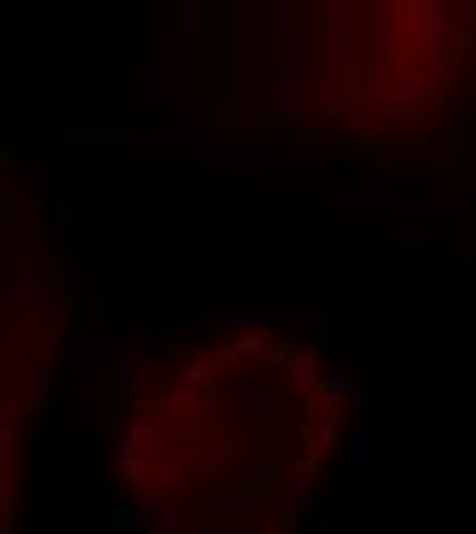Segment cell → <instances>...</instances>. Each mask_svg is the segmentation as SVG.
<instances>
[{"label":"cell","instance_id":"obj_22","mask_svg":"<svg viewBox=\"0 0 476 534\" xmlns=\"http://www.w3.org/2000/svg\"><path fill=\"white\" fill-rule=\"evenodd\" d=\"M304 407H309V415H312V419H337L341 403H337L333 395L325 391V383H320V386H312V391H309V403H304Z\"/></svg>","mask_w":476,"mask_h":534},{"label":"cell","instance_id":"obj_31","mask_svg":"<svg viewBox=\"0 0 476 534\" xmlns=\"http://www.w3.org/2000/svg\"><path fill=\"white\" fill-rule=\"evenodd\" d=\"M194 534H234V522H214V518H202Z\"/></svg>","mask_w":476,"mask_h":534},{"label":"cell","instance_id":"obj_27","mask_svg":"<svg viewBox=\"0 0 476 534\" xmlns=\"http://www.w3.org/2000/svg\"><path fill=\"white\" fill-rule=\"evenodd\" d=\"M128 45H132V42H128L124 33H119V37H103V62H119V66H124L128 58H132V53H128Z\"/></svg>","mask_w":476,"mask_h":534},{"label":"cell","instance_id":"obj_32","mask_svg":"<svg viewBox=\"0 0 476 534\" xmlns=\"http://www.w3.org/2000/svg\"><path fill=\"white\" fill-rule=\"evenodd\" d=\"M288 358H291V346H267V362L275 366V370H283V366H288Z\"/></svg>","mask_w":476,"mask_h":534},{"label":"cell","instance_id":"obj_13","mask_svg":"<svg viewBox=\"0 0 476 534\" xmlns=\"http://www.w3.org/2000/svg\"><path fill=\"white\" fill-rule=\"evenodd\" d=\"M140 436H136V427H132V419H124V427H119V444H115V464L124 472H132L136 469V453H140Z\"/></svg>","mask_w":476,"mask_h":534},{"label":"cell","instance_id":"obj_3","mask_svg":"<svg viewBox=\"0 0 476 534\" xmlns=\"http://www.w3.org/2000/svg\"><path fill=\"white\" fill-rule=\"evenodd\" d=\"M66 247L74 263L95 259V202L90 197H71L66 202Z\"/></svg>","mask_w":476,"mask_h":534},{"label":"cell","instance_id":"obj_9","mask_svg":"<svg viewBox=\"0 0 476 534\" xmlns=\"http://www.w3.org/2000/svg\"><path fill=\"white\" fill-rule=\"evenodd\" d=\"M283 378L296 386H320V349L317 346H291V358L283 366Z\"/></svg>","mask_w":476,"mask_h":534},{"label":"cell","instance_id":"obj_20","mask_svg":"<svg viewBox=\"0 0 476 534\" xmlns=\"http://www.w3.org/2000/svg\"><path fill=\"white\" fill-rule=\"evenodd\" d=\"M62 338H66L62 325H42V329H37V346H33V358H37V362H42V366L50 362V358L62 349Z\"/></svg>","mask_w":476,"mask_h":534},{"label":"cell","instance_id":"obj_16","mask_svg":"<svg viewBox=\"0 0 476 534\" xmlns=\"http://www.w3.org/2000/svg\"><path fill=\"white\" fill-rule=\"evenodd\" d=\"M341 436H345V419H341V415H337V419H325V424H317V427H309L312 456H317V453H325V448H333Z\"/></svg>","mask_w":476,"mask_h":534},{"label":"cell","instance_id":"obj_2","mask_svg":"<svg viewBox=\"0 0 476 534\" xmlns=\"http://www.w3.org/2000/svg\"><path fill=\"white\" fill-rule=\"evenodd\" d=\"M312 481H317V456H296V461L283 464L280 490H283V514H288V522H304V510L312 506L309 501Z\"/></svg>","mask_w":476,"mask_h":534},{"label":"cell","instance_id":"obj_10","mask_svg":"<svg viewBox=\"0 0 476 534\" xmlns=\"http://www.w3.org/2000/svg\"><path fill=\"white\" fill-rule=\"evenodd\" d=\"M168 346V325L165 320H136L128 329V354L144 358V354H157V349Z\"/></svg>","mask_w":476,"mask_h":534},{"label":"cell","instance_id":"obj_21","mask_svg":"<svg viewBox=\"0 0 476 534\" xmlns=\"http://www.w3.org/2000/svg\"><path fill=\"white\" fill-rule=\"evenodd\" d=\"M62 419L66 427H87L90 424V395H71V399H62Z\"/></svg>","mask_w":476,"mask_h":534},{"label":"cell","instance_id":"obj_35","mask_svg":"<svg viewBox=\"0 0 476 534\" xmlns=\"http://www.w3.org/2000/svg\"><path fill=\"white\" fill-rule=\"evenodd\" d=\"M0 534H17V530H13V522H5V526H0Z\"/></svg>","mask_w":476,"mask_h":534},{"label":"cell","instance_id":"obj_18","mask_svg":"<svg viewBox=\"0 0 476 534\" xmlns=\"http://www.w3.org/2000/svg\"><path fill=\"white\" fill-rule=\"evenodd\" d=\"M21 444H25L21 427H13V419H5V427H0V464L5 469H13L21 461Z\"/></svg>","mask_w":476,"mask_h":534},{"label":"cell","instance_id":"obj_12","mask_svg":"<svg viewBox=\"0 0 476 534\" xmlns=\"http://www.w3.org/2000/svg\"><path fill=\"white\" fill-rule=\"evenodd\" d=\"M66 140L74 148H90V152H103V148H128L136 144L128 132H66Z\"/></svg>","mask_w":476,"mask_h":534},{"label":"cell","instance_id":"obj_6","mask_svg":"<svg viewBox=\"0 0 476 534\" xmlns=\"http://www.w3.org/2000/svg\"><path fill=\"white\" fill-rule=\"evenodd\" d=\"M345 444H349V456L357 464H378L382 456H386V444H382L378 427L366 419L362 407L349 411V432H345Z\"/></svg>","mask_w":476,"mask_h":534},{"label":"cell","instance_id":"obj_7","mask_svg":"<svg viewBox=\"0 0 476 534\" xmlns=\"http://www.w3.org/2000/svg\"><path fill=\"white\" fill-rule=\"evenodd\" d=\"M398 99L411 107H427L435 103V91H440V82L448 79V66H427V71H414V66H403L398 71Z\"/></svg>","mask_w":476,"mask_h":534},{"label":"cell","instance_id":"obj_4","mask_svg":"<svg viewBox=\"0 0 476 534\" xmlns=\"http://www.w3.org/2000/svg\"><path fill=\"white\" fill-rule=\"evenodd\" d=\"M263 91H267V103H271L275 119H291L304 103V91L296 82V71L291 66H267L263 71Z\"/></svg>","mask_w":476,"mask_h":534},{"label":"cell","instance_id":"obj_11","mask_svg":"<svg viewBox=\"0 0 476 534\" xmlns=\"http://www.w3.org/2000/svg\"><path fill=\"white\" fill-rule=\"evenodd\" d=\"M194 477H197V485H202V490H210V485H222V481H234V485H238V481H243V464L230 461V456L205 453L202 461H197Z\"/></svg>","mask_w":476,"mask_h":534},{"label":"cell","instance_id":"obj_23","mask_svg":"<svg viewBox=\"0 0 476 534\" xmlns=\"http://www.w3.org/2000/svg\"><path fill=\"white\" fill-rule=\"evenodd\" d=\"M304 526H309V534H333V506L328 501H312L304 510Z\"/></svg>","mask_w":476,"mask_h":534},{"label":"cell","instance_id":"obj_5","mask_svg":"<svg viewBox=\"0 0 476 534\" xmlns=\"http://www.w3.org/2000/svg\"><path fill=\"white\" fill-rule=\"evenodd\" d=\"M53 288H58V280H53V267L45 263L42 255L29 259L17 276H13V296H17L25 309H37L42 300H50Z\"/></svg>","mask_w":476,"mask_h":534},{"label":"cell","instance_id":"obj_25","mask_svg":"<svg viewBox=\"0 0 476 534\" xmlns=\"http://www.w3.org/2000/svg\"><path fill=\"white\" fill-rule=\"evenodd\" d=\"M427 181H432L427 205H456V177H427Z\"/></svg>","mask_w":476,"mask_h":534},{"label":"cell","instance_id":"obj_17","mask_svg":"<svg viewBox=\"0 0 476 534\" xmlns=\"http://www.w3.org/2000/svg\"><path fill=\"white\" fill-rule=\"evenodd\" d=\"M181 383L197 386V391H205V386H214V362H210V358H197V354H189V358H186V366H181Z\"/></svg>","mask_w":476,"mask_h":534},{"label":"cell","instance_id":"obj_33","mask_svg":"<svg viewBox=\"0 0 476 534\" xmlns=\"http://www.w3.org/2000/svg\"><path fill=\"white\" fill-rule=\"evenodd\" d=\"M291 144H300L304 152H320L325 148V136H291Z\"/></svg>","mask_w":476,"mask_h":534},{"label":"cell","instance_id":"obj_15","mask_svg":"<svg viewBox=\"0 0 476 534\" xmlns=\"http://www.w3.org/2000/svg\"><path fill=\"white\" fill-rule=\"evenodd\" d=\"M325 66H328V71H345V66H362V58L349 50V42H345L341 33H328V42H325Z\"/></svg>","mask_w":476,"mask_h":534},{"label":"cell","instance_id":"obj_29","mask_svg":"<svg viewBox=\"0 0 476 534\" xmlns=\"http://www.w3.org/2000/svg\"><path fill=\"white\" fill-rule=\"evenodd\" d=\"M226 395H230V399H263L267 386L263 383H230Z\"/></svg>","mask_w":476,"mask_h":534},{"label":"cell","instance_id":"obj_34","mask_svg":"<svg viewBox=\"0 0 476 534\" xmlns=\"http://www.w3.org/2000/svg\"><path fill=\"white\" fill-rule=\"evenodd\" d=\"M42 534H71L66 526H58V522H50V526H42Z\"/></svg>","mask_w":476,"mask_h":534},{"label":"cell","instance_id":"obj_1","mask_svg":"<svg viewBox=\"0 0 476 534\" xmlns=\"http://www.w3.org/2000/svg\"><path fill=\"white\" fill-rule=\"evenodd\" d=\"M406 42L440 58V53H460L464 45H472V33L452 25V17L440 5L419 0V5H406Z\"/></svg>","mask_w":476,"mask_h":534},{"label":"cell","instance_id":"obj_19","mask_svg":"<svg viewBox=\"0 0 476 534\" xmlns=\"http://www.w3.org/2000/svg\"><path fill=\"white\" fill-rule=\"evenodd\" d=\"M99 526H124V530H136V526H144L140 506H132V501H115V506L99 518Z\"/></svg>","mask_w":476,"mask_h":534},{"label":"cell","instance_id":"obj_28","mask_svg":"<svg viewBox=\"0 0 476 534\" xmlns=\"http://www.w3.org/2000/svg\"><path fill=\"white\" fill-rule=\"evenodd\" d=\"M45 403H50V395H45V391L17 395V403H13V411H9V415H25V411H37V407H45Z\"/></svg>","mask_w":476,"mask_h":534},{"label":"cell","instance_id":"obj_26","mask_svg":"<svg viewBox=\"0 0 476 534\" xmlns=\"http://www.w3.org/2000/svg\"><path fill=\"white\" fill-rule=\"evenodd\" d=\"M176 33L186 37V42H194L197 37V5L194 0H186V5L176 9Z\"/></svg>","mask_w":476,"mask_h":534},{"label":"cell","instance_id":"obj_30","mask_svg":"<svg viewBox=\"0 0 476 534\" xmlns=\"http://www.w3.org/2000/svg\"><path fill=\"white\" fill-rule=\"evenodd\" d=\"M82 477H87V464H82L79 456H71V461H66V490L74 493L82 485Z\"/></svg>","mask_w":476,"mask_h":534},{"label":"cell","instance_id":"obj_8","mask_svg":"<svg viewBox=\"0 0 476 534\" xmlns=\"http://www.w3.org/2000/svg\"><path fill=\"white\" fill-rule=\"evenodd\" d=\"M325 391L333 395L337 403H349V407H357L362 403V370L353 362H345V358H337L333 366H328V374H325Z\"/></svg>","mask_w":476,"mask_h":534},{"label":"cell","instance_id":"obj_14","mask_svg":"<svg viewBox=\"0 0 476 534\" xmlns=\"http://www.w3.org/2000/svg\"><path fill=\"white\" fill-rule=\"evenodd\" d=\"M71 427L58 419V424L50 427V436H45V444H42V461H71Z\"/></svg>","mask_w":476,"mask_h":534},{"label":"cell","instance_id":"obj_24","mask_svg":"<svg viewBox=\"0 0 476 534\" xmlns=\"http://www.w3.org/2000/svg\"><path fill=\"white\" fill-rule=\"evenodd\" d=\"M243 354H267L263 333H243V338H234V349H230V354H222V362H230V358H243Z\"/></svg>","mask_w":476,"mask_h":534}]
</instances>
